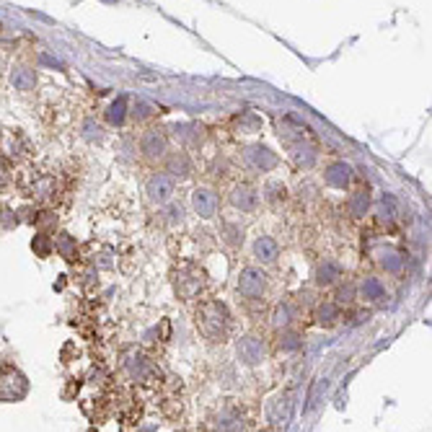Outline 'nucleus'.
<instances>
[{
	"label": "nucleus",
	"instance_id": "1",
	"mask_svg": "<svg viewBox=\"0 0 432 432\" xmlns=\"http://www.w3.org/2000/svg\"><path fill=\"white\" fill-rule=\"evenodd\" d=\"M280 140L288 148V155L298 171H308L319 163V145L313 140V132L296 117H282L277 122Z\"/></svg>",
	"mask_w": 432,
	"mask_h": 432
},
{
	"label": "nucleus",
	"instance_id": "2",
	"mask_svg": "<svg viewBox=\"0 0 432 432\" xmlns=\"http://www.w3.org/2000/svg\"><path fill=\"white\" fill-rule=\"evenodd\" d=\"M194 324L208 342H225L233 331V316L220 300H202L194 311Z\"/></svg>",
	"mask_w": 432,
	"mask_h": 432
},
{
	"label": "nucleus",
	"instance_id": "3",
	"mask_svg": "<svg viewBox=\"0 0 432 432\" xmlns=\"http://www.w3.org/2000/svg\"><path fill=\"white\" fill-rule=\"evenodd\" d=\"M174 290H177V296L186 303H192L194 298L202 296V290L208 288V274L202 269L200 265H194V262H182V265L174 269Z\"/></svg>",
	"mask_w": 432,
	"mask_h": 432
},
{
	"label": "nucleus",
	"instance_id": "4",
	"mask_svg": "<svg viewBox=\"0 0 432 432\" xmlns=\"http://www.w3.org/2000/svg\"><path fill=\"white\" fill-rule=\"evenodd\" d=\"M18 189L29 202H49L57 192V177L47 171H29L18 179Z\"/></svg>",
	"mask_w": 432,
	"mask_h": 432
},
{
	"label": "nucleus",
	"instance_id": "5",
	"mask_svg": "<svg viewBox=\"0 0 432 432\" xmlns=\"http://www.w3.org/2000/svg\"><path fill=\"white\" fill-rule=\"evenodd\" d=\"M32 140L21 132V129H0V158L6 160V163H26V160L32 158Z\"/></svg>",
	"mask_w": 432,
	"mask_h": 432
},
{
	"label": "nucleus",
	"instance_id": "6",
	"mask_svg": "<svg viewBox=\"0 0 432 432\" xmlns=\"http://www.w3.org/2000/svg\"><path fill=\"white\" fill-rule=\"evenodd\" d=\"M137 153L145 163H158L168 155V132L163 127H145L137 140Z\"/></svg>",
	"mask_w": 432,
	"mask_h": 432
},
{
	"label": "nucleus",
	"instance_id": "7",
	"mask_svg": "<svg viewBox=\"0 0 432 432\" xmlns=\"http://www.w3.org/2000/svg\"><path fill=\"white\" fill-rule=\"evenodd\" d=\"M26 393H29V378L16 365H0V401L13 404L26 399Z\"/></svg>",
	"mask_w": 432,
	"mask_h": 432
},
{
	"label": "nucleus",
	"instance_id": "8",
	"mask_svg": "<svg viewBox=\"0 0 432 432\" xmlns=\"http://www.w3.org/2000/svg\"><path fill=\"white\" fill-rule=\"evenodd\" d=\"M267 288H269V277L262 267H243L239 274V282H236V293L246 300H259V298L267 296Z\"/></svg>",
	"mask_w": 432,
	"mask_h": 432
},
{
	"label": "nucleus",
	"instance_id": "9",
	"mask_svg": "<svg viewBox=\"0 0 432 432\" xmlns=\"http://www.w3.org/2000/svg\"><path fill=\"white\" fill-rule=\"evenodd\" d=\"M241 155H243V163H246L251 171L256 174H269L274 168L280 166V155L272 151V148H267L262 143H248L241 148Z\"/></svg>",
	"mask_w": 432,
	"mask_h": 432
},
{
	"label": "nucleus",
	"instance_id": "10",
	"mask_svg": "<svg viewBox=\"0 0 432 432\" xmlns=\"http://www.w3.org/2000/svg\"><path fill=\"white\" fill-rule=\"evenodd\" d=\"M174 192H177V182L168 177L166 171H155L145 182V197L151 205L166 208L168 202H174Z\"/></svg>",
	"mask_w": 432,
	"mask_h": 432
},
{
	"label": "nucleus",
	"instance_id": "11",
	"mask_svg": "<svg viewBox=\"0 0 432 432\" xmlns=\"http://www.w3.org/2000/svg\"><path fill=\"white\" fill-rule=\"evenodd\" d=\"M228 205H231L236 212L241 215H248V212H254L259 208V192H256L254 184H248V182H241L231 189L228 194Z\"/></svg>",
	"mask_w": 432,
	"mask_h": 432
},
{
	"label": "nucleus",
	"instance_id": "12",
	"mask_svg": "<svg viewBox=\"0 0 432 432\" xmlns=\"http://www.w3.org/2000/svg\"><path fill=\"white\" fill-rule=\"evenodd\" d=\"M236 357H239V362H243L246 368L262 365V360H265V342L254 334L241 336L239 342H236Z\"/></svg>",
	"mask_w": 432,
	"mask_h": 432
},
{
	"label": "nucleus",
	"instance_id": "13",
	"mask_svg": "<svg viewBox=\"0 0 432 432\" xmlns=\"http://www.w3.org/2000/svg\"><path fill=\"white\" fill-rule=\"evenodd\" d=\"M163 163H166V174L174 179V182H186V179H192L194 160L186 151H168Z\"/></svg>",
	"mask_w": 432,
	"mask_h": 432
},
{
	"label": "nucleus",
	"instance_id": "14",
	"mask_svg": "<svg viewBox=\"0 0 432 432\" xmlns=\"http://www.w3.org/2000/svg\"><path fill=\"white\" fill-rule=\"evenodd\" d=\"M217 208H220V200H217V192L212 186H197L192 192V210L202 220L217 217Z\"/></svg>",
	"mask_w": 432,
	"mask_h": 432
},
{
	"label": "nucleus",
	"instance_id": "15",
	"mask_svg": "<svg viewBox=\"0 0 432 432\" xmlns=\"http://www.w3.org/2000/svg\"><path fill=\"white\" fill-rule=\"evenodd\" d=\"M355 182V171L350 163L344 160H331L324 166V184L331 189H350V184Z\"/></svg>",
	"mask_w": 432,
	"mask_h": 432
},
{
	"label": "nucleus",
	"instance_id": "16",
	"mask_svg": "<svg viewBox=\"0 0 432 432\" xmlns=\"http://www.w3.org/2000/svg\"><path fill=\"white\" fill-rule=\"evenodd\" d=\"M171 132H174V137L184 148H202L205 137H208V129L200 122H179V125H171Z\"/></svg>",
	"mask_w": 432,
	"mask_h": 432
},
{
	"label": "nucleus",
	"instance_id": "17",
	"mask_svg": "<svg viewBox=\"0 0 432 432\" xmlns=\"http://www.w3.org/2000/svg\"><path fill=\"white\" fill-rule=\"evenodd\" d=\"M262 200H265L267 208L282 210L290 202L288 184H285L282 179H269V182L265 184V189H262Z\"/></svg>",
	"mask_w": 432,
	"mask_h": 432
},
{
	"label": "nucleus",
	"instance_id": "18",
	"mask_svg": "<svg viewBox=\"0 0 432 432\" xmlns=\"http://www.w3.org/2000/svg\"><path fill=\"white\" fill-rule=\"evenodd\" d=\"M339 280H342V265L336 259H321L316 269H313V282L319 288H331Z\"/></svg>",
	"mask_w": 432,
	"mask_h": 432
},
{
	"label": "nucleus",
	"instance_id": "19",
	"mask_svg": "<svg viewBox=\"0 0 432 432\" xmlns=\"http://www.w3.org/2000/svg\"><path fill=\"white\" fill-rule=\"evenodd\" d=\"M378 267L383 269V272L388 274H401L404 272V265H407V256H404V251H399L396 246H383L378 248Z\"/></svg>",
	"mask_w": 432,
	"mask_h": 432
},
{
	"label": "nucleus",
	"instance_id": "20",
	"mask_svg": "<svg viewBox=\"0 0 432 432\" xmlns=\"http://www.w3.org/2000/svg\"><path fill=\"white\" fill-rule=\"evenodd\" d=\"M125 365H127V373L132 376V381H137V383H148L155 376V365L143 352H132Z\"/></svg>",
	"mask_w": 432,
	"mask_h": 432
},
{
	"label": "nucleus",
	"instance_id": "21",
	"mask_svg": "<svg viewBox=\"0 0 432 432\" xmlns=\"http://www.w3.org/2000/svg\"><path fill=\"white\" fill-rule=\"evenodd\" d=\"M290 412H293V399H290V393H277L269 404H267V419L269 424L274 427H280L290 419Z\"/></svg>",
	"mask_w": 432,
	"mask_h": 432
},
{
	"label": "nucleus",
	"instance_id": "22",
	"mask_svg": "<svg viewBox=\"0 0 432 432\" xmlns=\"http://www.w3.org/2000/svg\"><path fill=\"white\" fill-rule=\"evenodd\" d=\"M233 132L236 135H243V137H251V135H259L262 127H265V122L256 112H239L233 117Z\"/></svg>",
	"mask_w": 432,
	"mask_h": 432
},
{
	"label": "nucleus",
	"instance_id": "23",
	"mask_svg": "<svg viewBox=\"0 0 432 432\" xmlns=\"http://www.w3.org/2000/svg\"><path fill=\"white\" fill-rule=\"evenodd\" d=\"M254 259L262 265H274L280 259V243L272 236H256L254 239Z\"/></svg>",
	"mask_w": 432,
	"mask_h": 432
},
{
	"label": "nucleus",
	"instance_id": "24",
	"mask_svg": "<svg viewBox=\"0 0 432 432\" xmlns=\"http://www.w3.org/2000/svg\"><path fill=\"white\" fill-rule=\"evenodd\" d=\"M313 319H316L319 326L331 329L339 324V319H342V308H339L334 300H321V303L316 305V311H313Z\"/></svg>",
	"mask_w": 432,
	"mask_h": 432
},
{
	"label": "nucleus",
	"instance_id": "25",
	"mask_svg": "<svg viewBox=\"0 0 432 432\" xmlns=\"http://www.w3.org/2000/svg\"><path fill=\"white\" fill-rule=\"evenodd\" d=\"M370 208H373V197H370L368 189H357V192H352V197L347 200V212H350L352 220L368 217Z\"/></svg>",
	"mask_w": 432,
	"mask_h": 432
},
{
	"label": "nucleus",
	"instance_id": "26",
	"mask_svg": "<svg viewBox=\"0 0 432 432\" xmlns=\"http://www.w3.org/2000/svg\"><path fill=\"white\" fill-rule=\"evenodd\" d=\"M11 83H13V89L16 91L29 94V91L37 89V72H34V68H29V65H16V68L11 70Z\"/></svg>",
	"mask_w": 432,
	"mask_h": 432
},
{
	"label": "nucleus",
	"instance_id": "27",
	"mask_svg": "<svg viewBox=\"0 0 432 432\" xmlns=\"http://www.w3.org/2000/svg\"><path fill=\"white\" fill-rule=\"evenodd\" d=\"M357 296H360L362 300H370V303H378V300H383V298H386L383 280H378V277H365V280L357 285Z\"/></svg>",
	"mask_w": 432,
	"mask_h": 432
},
{
	"label": "nucleus",
	"instance_id": "28",
	"mask_svg": "<svg viewBox=\"0 0 432 432\" xmlns=\"http://www.w3.org/2000/svg\"><path fill=\"white\" fill-rule=\"evenodd\" d=\"M34 228H37V233H47V236H55L57 225H60V217H57L55 210L49 208H39L37 210V215H34Z\"/></svg>",
	"mask_w": 432,
	"mask_h": 432
},
{
	"label": "nucleus",
	"instance_id": "29",
	"mask_svg": "<svg viewBox=\"0 0 432 432\" xmlns=\"http://www.w3.org/2000/svg\"><path fill=\"white\" fill-rule=\"evenodd\" d=\"M52 241H55V251L63 256L65 262H75L78 259V241L72 239L70 233L60 231Z\"/></svg>",
	"mask_w": 432,
	"mask_h": 432
},
{
	"label": "nucleus",
	"instance_id": "30",
	"mask_svg": "<svg viewBox=\"0 0 432 432\" xmlns=\"http://www.w3.org/2000/svg\"><path fill=\"white\" fill-rule=\"evenodd\" d=\"M277 347H280L282 352H298L300 347H303V334L296 331V329H282L280 339H277Z\"/></svg>",
	"mask_w": 432,
	"mask_h": 432
},
{
	"label": "nucleus",
	"instance_id": "31",
	"mask_svg": "<svg viewBox=\"0 0 432 432\" xmlns=\"http://www.w3.org/2000/svg\"><path fill=\"white\" fill-rule=\"evenodd\" d=\"M220 239H223L231 248H239L241 243H243V228H241V223L225 220V223L220 225Z\"/></svg>",
	"mask_w": 432,
	"mask_h": 432
},
{
	"label": "nucleus",
	"instance_id": "32",
	"mask_svg": "<svg viewBox=\"0 0 432 432\" xmlns=\"http://www.w3.org/2000/svg\"><path fill=\"white\" fill-rule=\"evenodd\" d=\"M158 117V106L151 104V101H145V99H137L135 106H132V120L145 125V122H151Z\"/></svg>",
	"mask_w": 432,
	"mask_h": 432
},
{
	"label": "nucleus",
	"instance_id": "33",
	"mask_svg": "<svg viewBox=\"0 0 432 432\" xmlns=\"http://www.w3.org/2000/svg\"><path fill=\"white\" fill-rule=\"evenodd\" d=\"M396 215H399V205L393 200V194H381V200H378V217L383 223H393Z\"/></svg>",
	"mask_w": 432,
	"mask_h": 432
},
{
	"label": "nucleus",
	"instance_id": "34",
	"mask_svg": "<svg viewBox=\"0 0 432 432\" xmlns=\"http://www.w3.org/2000/svg\"><path fill=\"white\" fill-rule=\"evenodd\" d=\"M127 114H129L127 112V96H120L112 106H109V109H106V122L114 125V127H120V125H125Z\"/></svg>",
	"mask_w": 432,
	"mask_h": 432
},
{
	"label": "nucleus",
	"instance_id": "35",
	"mask_svg": "<svg viewBox=\"0 0 432 432\" xmlns=\"http://www.w3.org/2000/svg\"><path fill=\"white\" fill-rule=\"evenodd\" d=\"M32 251L39 256V259H49L52 251H55V241H52V236H47V233H34Z\"/></svg>",
	"mask_w": 432,
	"mask_h": 432
},
{
	"label": "nucleus",
	"instance_id": "36",
	"mask_svg": "<svg viewBox=\"0 0 432 432\" xmlns=\"http://www.w3.org/2000/svg\"><path fill=\"white\" fill-rule=\"evenodd\" d=\"M355 298H357V285L350 280H344L339 288H336V296H334V303L342 308V305H350L355 303Z\"/></svg>",
	"mask_w": 432,
	"mask_h": 432
},
{
	"label": "nucleus",
	"instance_id": "37",
	"mask_svg": "<svg viewBox=\"0 0 432 432\" xmlns=\"http://www.w3.org/2000/svg\"><path fill=\"white\" fill-rule=\"evenodd\" d=\"M272 324L277 329H288L290 324H293V305L290 303H277L274 305V311H272Z\"/></svg>",
	"mask_w": 432,
	"mask_h": 432
},
{
	"label": "nucleus",
	"instance_id": "38",
	"mask_svg": "<svg viewBox=\"0 0 432 432\" xmlns=\"http://www.w3.org/2000/svg\"><path fill=\"white\" fill-rule=\"evenodd\" d=\"M80 132H83V137L86 140H91V143H101L104 140V127L99 125L94 117H86L83 120V127H80Z\"/></svg>",
	"mask_w": 432,
	"mask_h": 432
},
{
	"label": "nucleus",
	"instance_id": "39",
	"mask_svg": "<svg viewBox=\"0 0 432 432\" xmlns=\"http://www.w3.org/2000/svg\"><path fill=\"white\" fill-rule=\"evenodd\" d=\"M241 430V424H239V419L233 414H220L217 417V422H215V432H239Z\"/></svg>",
	"mask_w": 432,
	"mask_h": 432
},
{
	"label": "nucleus",
	"instance_id": "40",
	"mask_svg": "<svg viewBox=\"0 0 432 432\" xmlns=\"http://www.w3.org/2000/svg\"><path fill=\"white\" fill-rule=\"evenodd\" d=\"M184 223V208L177 202H168V225H182Z\"/></svg>",
	"mask_w": 432,
	"mask_h": 432
},
{
	"label": "nucleus",
	"instance_id": "41",
	"mask_svg": "<svg viewBox=\"0 0 432 432\" xmlns=\"http://www.w3.org/2000/svg\"><path fill=\"white\" fill-rule=\"evenodd\" d=\"M0 225H3V228H16L18 225L16 210H3V212H0Z\"/></svg>",
	"mask_w": 432,
	"mask_h": 432
},
{
	"label": "nucleus",
	"instance_id": "42",
	"mask_svg": "<svg viewBox=\"0 0 432 432\" xmlns=\"http://www.w3.org/2000/svg\"><path fill=\"white\" fill-rule=\"evenodd\" d=\"M11 184V168H8V163L6 160L0 158V192L6 189V186Z\"/></svg>",
	"mask_w": 432,
	"mask_h": 432
},
{
	"label": "nucleus",
	"instance_id": "43",
	"mask_svg": "<svg viewBox=\"0 0 432 432\" xmlns=\"http://www.w3.org/2000/svg\"><path fill=\"white\" fill-rule=\"evenodd\" d=\"M321 391H324V381H319V383H316V388H313L311 399H308V409H316V401H319Z\"/></svg>",
	"mask_w": 432,
	"mask_h": 432
},
{
	"label": "nucleus",
	"instance_id": "44",
	"mask_svg": "<svg viewBox=\"0 0 432 432\" xmlns=\"http://www.w3.org/2000/svg\"><path fill=\"white\" fill-rule=\"evenodd\" d=\"M0 75H3V63H0Z\"/></svg>",
	"mask_w": 432,
	"mask_h": 432
}]
</instances>
